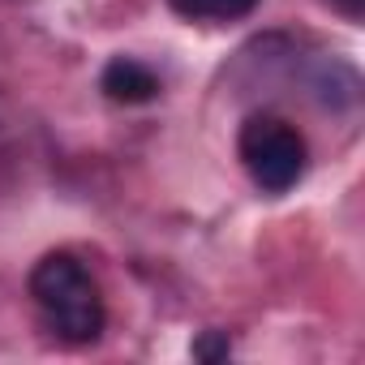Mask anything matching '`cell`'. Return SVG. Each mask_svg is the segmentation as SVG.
I'll return each instance as SVG.
<instances>
[{
	"label": "cell",
	"mask_w": 365,
	"mask_h": 365,
	"mask_svg": "<svg viewBox=\"0 0 365 365\" xmlns=\"http://www.w3.org/2000/svg\"><path fill=\"white\" fill-rule=\"evenodd\" d=\"M190 352H194V361L215 365V361H228L232 356V339H228V331H202Z\"/></svg>",
	"instance_id": "5"
},
{
	"label": "cell",
	"mask_w": 365,
	"mask_h": 365,
	"mask_svg": "<svg viewBox=\"0 0 365 365\" xmlns=\"http://www.w3.org/2000/svg\"><path fill=\"white\" fill-rule=\"evenodd\" d=\"M99 91H103L112 103L142 108V103L159 99L163 86H159L155 69H146L142 61H133V56H112V61L103 65V73H99Z\"/></svg>",
	"instance_id": "3"
},
{
	"label": "cell",
	"mask_w": 365,
	"mask_h": 365,
	"mask_svg": "<svg viewBox=\"0 0 365 365\" xmlns=\"http://www.w3.org/2000/svg\"><path fill=\"white\" fill-rule=\"evenodd\" d=\"M237 155H241L250 180L262 194H271V198L297 190V180L305 176V163H309L301 129L288 125L284 116H271V112H258V116H250L241 125Z\"/></svg>",
	"instance_id": "2"
},
{
	"label": "cell",
	"mask_w": 365,
	"mask_h": 365,
	"mask_svg": "<svg viewBox=\"0 0 365 365\" xmlns=\"http://www.w3.org/2000/svg\"><path fill=\"white\" fill-rule=\"evenodd\" d=\"M31 297H35L48 331L61 344L82 348L103 335V322H108L103 292L78 254H69V250L43 254L31 271Z\"/></svg>",
	"instance_id": "1"
},
{
	"label": "cell",
	"mask_w": 365,
	"mask_h": 365,
	"mask_svg": "<svg viewBox=\"0 0 365 365\" xmlns=\"http://www.w3.org/2000/svg\"><path fill=\"white\" fill-rule=\"evenodd\" d=\"M322 5H327L331 14H339L344 22H361V18H365V0H322Z\"/></svg>",
	"instance_id": "6"
},
{
	"label": "cell",
	"mask_w": 365,
	"mask_h": 365,
	"mask_svg": "<svg viewBox=\"0 0 365 365\" xmlns=\"http://www.w3.org/2000/svg\"><path fill=\"white\" fill-rule=\"evenodd\" d=\"M168 5L190 22H241L258 9V0H168Z\"/></svg>",
	"instance_id": "4"
}]
</instances>
